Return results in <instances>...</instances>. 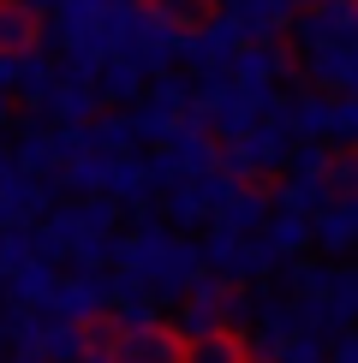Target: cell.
<instances>
[{
	"label": "cell",
	"instance_id": "cell-11",
	"mask_svg": "<svg viewBox=\"0 0 358 363\" xmlns=\"http://www.w3.org/2000/svg\"><path fill=\"white\" fill-rule=\"evenodd\" d=\"M108 352L114 363H185V340L173 334V322H149V328H114Z\"/></svg>",
	"mask_w": 358,
	"mask_h": 363
},
{
	"label": "cell",
	"instance_id": "cell-14",
	"mask_svg": "<svg viewBox=\"0 0 358 363\" xmlns=\"http://www.w3.org/2000/svg\"><path fill=\"white\" fill-rule=\"evenodd\" d=\"M90 149L96 155H143V131H138V113L131 108H114V113H96L90 119Z\"/></svg>",
	"mask_w": 358,
	"mask_h": 363
},
{
	"label": "cell",
	"instance_id": "cell-27",
	"mask_svg": "<svg viewBox=\"0 0 358 363\" xmlns=\"http://www.w3.org/2000/svg\"><path fill=\"white\" fill-rule=\"evenodd\" d=\"M143 6L156 12L161 24L185 30V36H191V30H203V24H209V0H143Z\"/></svg>",
	"mask_w": 358,
	"mask_h": 363
},
{
	"label": "cell",
	"instance_id": "cell-2",
	"mask_svg": "<svg viewBox=\"0 0 358 363\" xmlns=\"http://www.w3.org/2000/svg\"><path fill=\"white\" fill-rule=\"evenodd\" d=\"M293 149H298V131H293V119H287V101H281L263 125H251L245 138H227V143H221V167L245 185V179L281 173V167L293 161Z\"/></svg>",
	"mask_w": 358,
	"mask_h": 363
},
{
	"label": "cell",
	"instance_id": "cell-41",
	"mask_svg": "<svg viewBox=\"0 0 358 363\" xmlns=\"http://www.w3.org/2000/svg\"><path fill=\"white\" fill-rule=\"evenodd\" d=\"M12 173H18V161H12V143H0V185H6Z\"/></svg>",
	"mask_w": 358,
	"mask_h": 363
},
{
	"label": "cell",
	"instance_id": "cell-26",
	"mask_svg": "<svg viewBox=\"0 0 358 363\" xmlns=\"http://www.w3.org/2000/svg\"><path fill=\"white\" fill-rule=\"evenodd\" d=\"M185 363H251V345L245 334H215V340L185 345Z\"/></svg>",
	"mask_w": 358,
	"mask_h": 363
},
{
	"label": "cell",
	"instance_id": "cell-22",
	"mask_svg": "<svg viewBox=\"0 0 358 363\" xmlns=\"http://www.w3.org/2000/svg\"><path fill=\"white\" fill-rule=\"evenodd\" d=\"M257 238H263V250L275 256V262H298V256H310V220L305 215H275Z\"/></svg>",
	"mask_w": 358,
	"mask_h": 363
},
{
	"label": "cell",
	"instance_id": "cell-17",
	"mask_svg": "<svg viewBox=\"0 0 358 363\" xmlns=\"http://www.w3.org/2000/svg\"><path fill=\"white\" fill-rule=\"evenodd\" d=\"M221 12H233V18L251 30V42H275L281 30H293V18H298L287 0H227Z\"/></svg>",
	"mask_w": 358,
	"mask_h": 363
},
{
	"label": "cell",
	"instance_id": "cell-1",
	"mask_svg": "<svg viewBox=\"0 0 358 363\" xmlns=\"http://www.w3.org/2000/svg\"><path fill=\"white\" fill-rule=\"evenodd\" d=\"M281 108V96L268 84H233V78H191V119L209 125L221 143L245 138L251 125H263Z\"/></svg>",
	"mask_w": 358,
	"mask_h": 363
},
{
	"label": "cell",
	"instance_id": "cell-16",
	"mask_svg": "<svg viewBox=\"0 0 358 363\" xmlns=\"http://www.w3.org/2000/svg\"><path fill=\"white\" fill-rule=\"evenodd\" d=\"M287 72H293L287 48H275V42H251V48L233 60L227 78L233 84H268V89H281V84H287Z\"/></svg>",
	"mask_w": 358,
	"mask_h": 363
},
{
	"label": "cell",
	"instance_id": "cell-23",
	"mask_svg": "<svg viewBox=\"0 0 358 363\" xmlns=\"http://www.w3.org/2000/svg\"><path fill=\"white\" fill-rule=\"evenodd\" d=\"M328 203H335V196H328V179H293V173H287V185L275 191V215H305V220H317Z\"/></svg>",
	"mask_w": 358,
	"mask_h": 363
},
{
	"label": "cell",
	"instance_id": "cell-10",
	"mask_svg": "<svg viewBox=\"0 0 358 363\" xmlns=\"http://www.w3.org/2000/svg\"><path fill=\"white\" fill-rule=\"evenodd\" d=\"M102 196H114L126 215L149 220V203L161 196V179H156V167H149V155H114V161H108V185H102Z\"/></svg>",
	"mask_w": 358,
	"mask_h": 363
},
{
	"label": "cell",
	"instance_id": "cell-21",
	"mask_svg": "<svg viewBox=\"0 0 358 363\" xmlns=\"http://www.w3.org/2000/svg\"><path fill=\"white\" fill-rule=\"evenodd\" d=\"M96 113H102V96L90 84H66V78H60V89L48 96V108H42L48 125H90Z\"/></svg>",
	"mask_w": 358,
	"mask_h": 363
},
{
	"label": "cell",
	"instance_id": "cell-46",
	"mask_svg": "<svg viewBox=\"0 0 358 363\" xmlns=\"http://www.w3.org/2000/svg\"><path fill=\"white\" fill-rule=\"evenodd\" d=\"M310 6H322V0H310Z\"/></svg>",
	"mask_w": 358,
	"mask_h": 363
},
{
	"label": "cell",
	"instance_id": "cell-37",
	"mask_svg": "<svg viewBox=\"0 0 358 363\" xmlns=\"http://www.w3.org/2000/svg\"><path fill=\"white\" fill-rule=\"evenodd\" d=\"M281 363H328V340H317V334H298L287 352H281Z\"/></svg>",
	"mask_w": 358,
	"mask_h": 363
},
{
	"label": "cell",
	"instance_id": "cell-25",
	"mask_svg": "<svg viewBox=\"0 0 358 363\" xmlns=\"http://www.w3.org/2000/svg\"><path fill=\"white\" fill-rule=\"evenodd\" d=\"M42 42V24L30 18L18 0H0V54H30Z\"/></svg>",
	"mask_w": 358,
	"mask_h": 363
},
{
	"label": "cell",
	"instance_id": "cell-18",
	"mask_svg": "<svg viewBox=\"0 0 358 363\" xmlns=\"http://www.w3.org/2000/svg\"><path fill=\"white\" fill-rule=\"evenodd\" d=\"M287 119H293L298 143H328V125H335V96H322V89H298V96H287Z\"/></svg>",
	"mask_w": 358,
	"mask_h": 363
},
{
	"label": "cell",
	"instance_id": "cell-31",
	"mask_svg": "<svg viewBox=\"0 0 358 363\" xmlns=\"http://www.w3.org/2000/svg\"><path fill=\"white\" fill-rule=\"evenodd\" d=\"M0 262H6V274H18V268L42 262V250H36V226H12V233H0Z\"/></svg>",
	"mask_w": 358,
	"mask_h": 363
},
{
	"label": "cell",
	"instance_id": "cell-7",
	"mask_svg": "<svg viewBox=\"0 0 358 363\" xmlns=\"http://www.w3.org/2000/svg\"><path fill=\"white\" fill-rule=\"evenodd\" d=\"M131 60V66H143V78L156 84V78H168V72L185 60V30H173V24H161L156 12L143 6V18H138V30L126 36V48H119Z\"/></svg>",
	"mask_w": 358,
	"mask_h": 363
},
{
	"label": "cell",
	"instance_id": "cell-3",
	"mask_svg": "<svg viewBox=\"0 0 358 363\" xmlns=\"http://www.w3.org/2000/svg\"><path fill=\"white\" fill-rule=\"evenodd\" d=\"M245 48H251V30L239 24L233 12H209V24L185 36V66L197 72V78H227L233 60Z\"/></svg>",
	"mask_w": 358,
	"mask_h": 363
},
{
	"label": "cell",
	"instance_id": "cell-20",
	"mask_svg": "<svg viewBox=\"0 0 358 363\" xmlns=\"http://www.w3.org/2000/svg\"><path fill=\"white\" fill-rule=\"evenodd\" d=\"M54 89H60V66H54V60L42 54V48H30V54H24L18 96H12V101H18L24 113H36V119H42V108H48V96H54Z\"/></svg>",
	"mask_w": 358,
	"mask_h": 363
},
{
	"label": "cell",
	"instance_id": "cell-29",
	"mask_svg": "<svg viewBox=\"0 0 358 363\" xmlns=\"http://www.w3.org/2000/svg\"><path fill=\"white\" fill-rule=\"evenodd\" d=\"M161 215H168L173 233H191V226H203V220H209V208L197 203V191H191V185H179V191L161 196Z\"/></svg>",
	"mask_w": 358,
	"mask_h": 363
},
{
	"label": "cell",
	"instance_id": "cell-5",
	"mask_svg": "<svg viewBox=\"0 0 358 363\" xmlns=\"http://www.w3.org/2000/svg\"><path fill=\"white\" fill-rule=\"evenodd\" d=\"M227 298H233V280L203 274L197 286H191V298L179 304V315H173V334L185 340V345L215 340V334H233V328H227Z\"/></svg>",
	"mask_w": 358,
	"mask_h": 363
},
{
	"label": "cell",
	"instance_id": "cell-8",
	"mask_svg": "<svg viewBox=\"0 0 358 363\" xmlns=\"http://www.w3.org/2000/svg\"><path fill=\"white\" fill-rule=\"evenodd\" d=\"M203 268L239 286V280H263L268 268H281V262L263 250V238H239V233H221L215 226V233L203 238Z\"/></svg>",
	"mask_w": 358,
	"mask_h": 363
},
{
	"label": "cell",
	"instance_id": "cell-19",
	"mask_svg": "<svg viewBox=\"0 0 358 363\" xmlns=\"http://www.w3.org/2000/svg\"><path fill=\"white\" fill-rule=\"evenodd\" d=\"M143 89H149L143 66H131L126 54L102 60V78H96V96H102V101H114V108H138V101H143Z\"/></svg>",
	"mask_w": 358,
	"mask_h": 363
},
{
	"label": "cell",
	"instance_id": "cell-32",
	"mask_svg": "<svg viewBox=\"0 0 358 363\" xmlns=\"http://www.w3.org/2000/svg\"><path fill=\"white\" fill-rule=\"evenodd\" d=\"M72 208H78V220L90 226V233H102V238H114V233H119V215H126L114 196H78Z\"/></svg>",
	"mask_w": 358,
	"mask_h": 363
},
{
	"label": "cell",
	"instance_id": "cell-45",
	"mask_svg": "<svg viewBox=\"0 0 358 363\" xmlns=\"http://www.w3.org/2000/svg\"><path fill=\"white\" fill-rule=\"evenodd\" d=\"M215 6H227V0H215Z\"/></svg>",
	"mask_w": 358,
	"mask_h": 363
},
{
	"label": "cell",
	"instance_id": "cell-28",
	"mask_svg": "<svg viewBox=\"0 0 358 363\" xmlns=\"http://www.w3.org/2000/svg\"><path fill=\"white\" fill-rule=\"evenodd\" d=\"M60 185L78 191V196H102V185H108V155H84L72 167H60Z\"/></svg>",
	"mask_w": 358,
	"mask_h": 363
},
{
	"label": "cell",
	"instance_id": "cell-12",
	"mask_svg": "<svg viewBox=\"0 0 358 363\" xmlns=\"http://www.w3.org/2000/svg\"><path fill=\"white\" fill-rule=\"evenodd\" d=\"M12 161H18V173H36V179L60 173V161H54V125H48V119L24 113L18 125H12Z\"/></svg>",
	"mask_w": 358,
	"mask_h": 363
},
{
	"label": "cell",
	"instance_id": "cell-9",
	"mask_svg": "<svg viewBox=\"0 0 358 363\" xmlns=\"http://www.w3.org/2000/svg\"><path fill=\"white\" fill-rule=\"evenodd\" d=\"M209 274L203 268V245H191V238H173L168 250H161V262L149 268V298L156 304H185L191 286Z\"/></svg>",
	"mask_w": 358,
	"mask_h": 363
},
{
	"label": "cell",
	"instance_id": "cell-30",
	"mask_svg": "<svg viewBox=\"0 0 358 363\" xmlns=\"http://www.w3.org/2000/svg\"><path fill=\"white\" fill-rule=\"evenodd\" d=\"M328 315H335V328L347 334L358 322V268H335V292H328Z\"/></svg>",
	"mask_w": 358,
	"mask_h": 363
},
{
	"label": "cell",
	"instance_id": "cell-24",
	"mask_svg": "<svg viewBox=\"0 0 358 363\" xmlns=\"http://www.w3.org/2000/svg\"><path fill=\"white\" fill-rule=\"evenodd\" d=\"M54 286H60V268L42 256V262H30L12 274V298H18V310H48L54 304Z\"/></svg>",
	"mask_w": 358,
	"mask_h": 363
},
{
	"label": "cell",
	"instance_id": "cell-34",
	"mask_svg": "<svg viewBox=\"0 0 358 363\" xmlns=\"http://www.w3.org/2000/svg\"><path fill=\"white\" fill-rule=\"evenodd\" d=\"M328 161H335V149H328V143H298L293 161H287V173L293 179H328Z\"/></svg>",
	"mask_w": 358,
	"mask_h": 363
},
{
	"label": "cell",
	"instance_id": "cell-43",
	"mask_svg": "<svg viewBox=\"0 0 358 363\" xmlns=\"http://www.w3.org/2000/svg\"><path fill=\"white\" fill-rule=\"evenodd\" d=\"M6 125H18V119H12V96H0V131Z\"/></svg>",
	"mask_w": 358,
	"mask_h": 363
},
{
	"label": "cell",
	"instance_id": "cell-36",
	"mask_svg": "<svg viewBox=\"0 0 358 363\" xmlns=\"http://www.w3.org/2000/svg\"><path fill=\"white\" fill-rule=\"evenodd\" d=\"M84 155H96V149H90V125H54V161L60 167H72V161H84Z\"/></svg>",
	"mask_w": 358,
	"mask_h": 363
},
{
	"label": "cell",
	"instance_id": "cell-39",
	"mask_svg": "<svg viewBox=\"0 0 358 363\" xmlns=\"http://www.w3.org/2000/svg\"><path fill=\"white\" fill-rule=\"evenodd\" d=\"M328 363H358V328H347V334L328 345Z\"/></svg>",
	"mask_w": 358,
	"mask_h": 363
},
{
	"label": "cell",
	"instance_id": "cell-44",
	"mask_svg": "<svg viewBox=\"0 0 358 363\" xmlns=\"http://www.w3.org/2000/svg\"><path fill=\"white\" fill-rule=\"evenodd\" d=\"M0 292H12V274H6V262H0Z\"/></svg>",
	"mask_w": 358,
	"mask_h": 363
},
{
	"label": "cell",
	"instance_id": "cell-40",
	"mask_svg": "<svg viewBox=\"0 0 358 363\" xmlns=\"http://www.w3.org/2000/svg\"><path fill=\"white\" fill-rule=\"evenodd\" d=\"M18 6H24L36 24H48V18H60V12H66V0H18Z\"/></svg>",
	"mask_w": 358,
	"mask_h": 363
},
{
	"label": "cell",
	"instance_id": "cell-4",
	"mask_svg": "<svg viewBox=\"0 0 358 363\" xmlns=\"http://www.w3.org/2000/svg\"><path fill=\"white\" fill-rule=\"evenodd\" d=\"M138 131H143V143H168L179 125L191 119V78H179V72H168V78H156L143 89V101L138 108Z\"/></svg>",
	"mask_w": 358,
	"mask_h": 363
},
{
	"label": "cell",
	"instance_id": "cell-33",
	"mask_svg": "<svg viewBox=\"0 0 358 363\" xmlns=\"http://www.w3.org/2000/svg\"><path fill=\"white\" fill-rule=\"evenodd\" d=\"M328 196L335 203L358 196V149H335V161H328Z\"/></svg>",
	"mask_w": 358,
	"mask_h": 363
},
{
	"label": "cell",
	"instance_id": "cell-42",
	"mask_svg": "<svg viewBox=\"0 0 358 363\" xmlns=\"http://www.w3.org/2000/svg\"><path fill=\"white\" fill-rule=\"evenodd\" d=\"M12 226H18V215H12V208H6V196H0V233H12Z\"/></svg>",
	"mask_w": 358,
	"mask_h": 363
},
{
	"label": "cell",
	"instance_id": "cell-35",
	"mask_svg": "<svg viewBox=\"0 0 358 363\" xmlns=\"http://www.w3.org/2000/svg\"><path fill=\"white\" fill-rule=\"evenodd\" d=\"M335 149H358V96H335V125H328Z\"/></svg>",
	"mask_w": 358,
	"mask_h": 363
},
{
	"label": "cell",
	"instance_id": "cell-15",
	"mask_svg": "<svg viewBox=\"0 0 358 363\" xmlns=\"http://www.w3.org/2000/svg\"><path fill=\"white\" fill-rule=\"evenodd\" d=\"M268 220H275V196L257 191V185H239V191H233V203L215 215L221 233H239V238H257Z\"/></svg>",
	"mask_w": 358,
	"mask_h": 363
},
{
	"label": "cell",
	"instance_id": "cell-38",
	"mask_svg": "<svg viewBox=\"0 0 358 363\" xmlns=\"http://www.w3.org/2000/svg\"><path fill=\"white\" fill-rule=\"evenodd\" d=\"M18 78H24V54H0V96H18Z\"/></svg>",
	"mask_w": 358,
	"mask_h": 363
},
{
	"label": "cell",
	"instance_id": "cell-13",
	"mask_svg": "<svg viewBox=\"0 0 358 363\" xmlns=\"http://www.w3.org/2000/svg\"><path fill=\"white\" fill-rule=\"evenodd\" d=\"M310 250L322 262H340V256L358 250V220H352V203H328L317 220H310Z\"/></svg>",
	"mask_w": 358,
	"mask_h": 363
},
{
	"label": "cell",
	"instance_id": "cell-6",
	"mask_svg": "<svg viewBox=\"0 0 358 363\" xmlns=\"http://www.w3.org/2000/svg\"><path fill=\"white\" fill-rule=\"evenodd\" d=\"M358 36V0H322V6H305L293 18V48L298 60L322 54V48H347Z\"/></svg>",
	"mask_w": 358,
	"mask_h": 363
}]
</instances>
